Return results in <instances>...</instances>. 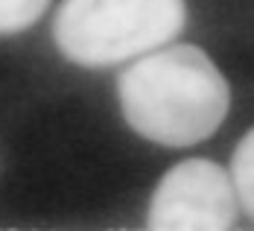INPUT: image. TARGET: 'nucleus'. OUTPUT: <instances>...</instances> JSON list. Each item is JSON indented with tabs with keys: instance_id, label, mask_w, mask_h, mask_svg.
Masks as SVG:
<instances>
[{
	"instance_id": "1",
	"label": "nucleus",
	"mask_w": 254,
	"mask_h": 231,
	"mask_svg": "<svg viewBox=\"0 0 254 231\" xmlns=\"http://www.w3.org/2000/svg\"><path fill=\"white\" fill-rule=\"evenodd\" d=\"M117 97L126 123L161 147H193L222 126L231 105L225 77L193 44H176L131 62Z\"/></svg>"
},
{
	"instance_id": "2",
	"label": "nucleus",
	"mask_w": 254,
	"mask_h": 231,
	"mask_svg": "<svg viewBox=\"0 0 254 231\" xmlns=\"http://www.w3.org/2000/svg\"><path fill=\"white\" fill-rule=\"evenodd\" d=\"M184 24V0H64L53 21V38L64 59L108 68L167 44Z\"/></svg>"
},
{
	"instance_id": "3",
	"label": "nucleus",
	"mask_w": 254,
	"mask_h": 231,
	"mask_svg": "<svg viewBox=\"0 0 254 231\" xmlns=\"http://www.w3.org/2000/svg\"><path fill=\"white\" fill-rule=\"evenodd\" d=\"M152 231H228L237 226L231 176L207 158H187L164 173L146 214Z\"/></svg>"
},
{
	"instance_id": "4",
	"label": "nucleus",
	"mask_w": 254,
	"mask_h": 231,
	"mask_svg": "<svg viewBox=\"0 0 254 231\" xmlns=\"http://www.w3.org/2000/svg\"><path fill=\"white\" fill-rule=\"evenodd\" d=\"M231 184L237 193V202L254 220V129L246 132V138L237 144L234 161H231Z\"/></svg>"
},
{
	"instance_id": "5",
	"label": "nucleus",
	"mask_w": 254,
	"mask_h": 231,
	"mask_svg": "<svg viewBox=\"0 0 254 231\" xmlns=\"http://www.w3.org/2000/svg\"><path fill=\"white\" fill-rule=\"evenodd\" d=\"M50 0H0V35H15L32 26L44 12Z\"/></svg>"
}]
</instances>
